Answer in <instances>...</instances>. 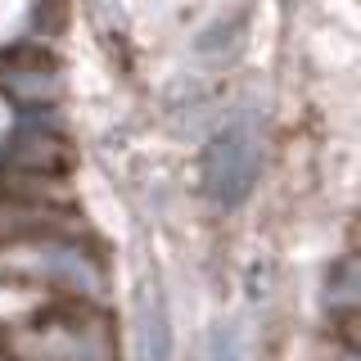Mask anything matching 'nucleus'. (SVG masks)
Listing matches in <instances>:
<instances>
[{
    "instance_id": "nucleus-3",
    "label": "nucleus",
    "mask_w": 361,
    "mask_h": 361,
    "mask_svg": "<svg viewBox=\"0 0 361 361\" xmlns=\"http://www.w3.org/2000/svg\"><path fill=\"white\" fill-rule=\"evenodd\" d=\"M140 357L145 361H172V316L163 293H149L140 312Z\"/></svg>"
},
{
    "instance_id": "nucleus-1",
    "label": "nucleus",
    "mask_w": 361,
    "mask_h": 361,
    "mask_svg": "<svg viewBox=\"0 0 361 361\" xmlns=\"http://www.w3.org/2000/svg\"><path fill=\"white\" fill-rule=\"evenodd\" d=\"M257 180V140L244 118H231L203 145V195L221 212L240 208Z\"/></svg>"
},
{
    "instance_id": "nucleus-4",
    "label": "nucleus",
    "mask_w": 361,
    "mask_h": 361,
    "mask_svg": "<svg viewBox=\"0 0 361 361\" xmlns=\"http://www.w3.org/2000/svg\"><path fill=\"white\" fill-rule=\"evenodd\" d=\"M244 357H248V348H244V334L235 321H226L208 334V361H244Z\"/></svg>"
},
{
    "instance_id": "nucleus-2",
    "label": "nucleus",
    "mask_w": 361,
    "mask_h": 361,
    "mask_svg": "<svg viewBox=\"0 0 361 361\" xmlns=\"http://www.w3.org/2000/svg\"><path fill=\"white\" fill-rule=\"evenodd\" d=\"M0 90H9L18 109H54L59 104V73L41 59L14 63L0 73Z\"/></svg>"
}]
</instances>
